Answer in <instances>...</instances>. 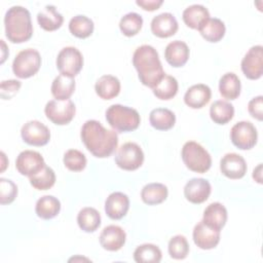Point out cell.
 Wrapping results in <instances>:
<instances>
[{
  "mask_svg": "<svg viewBox=\"0 0 263 263\" xmlns=\"http://www.w3.org/2000/svg\"><path fill=\"white\" fill-rule=\"evenodd\" d=\"M232 144L240 150L252 149L258 140V133L255 125L250 121H238L230 130Z\"/></svg>",
  "mask_w": 263,
  "mask_h": 263,
  "instance_id": "obj_10",
  "label": "cell"
},
{
  "mask_svg": "<svg viewBox=\"0 0 263 263\" xmlns=\"http://www.w3.org/2000/svg\"><path fill=\"white\" fill-rule=\"evenodd\" d=\"M106 120L115 132L127 133L139 127L141 117L134 108L114 104L106 110Z\"/></svg>",
  "mask_w": 263,
  "mask_h": 263,
  "instance_id": "obj_4",
  "label": "cell"
},
{
  "mask_svg": "<svg viewBox=\"0 0 263 263\" xmlns=\"http://www.w3.org/2000/svg\"><path fill=\"white\" fill-rule=\"evenodd\" d=\"M75 79L74 77L66 76L63 74L58 75L51 83V95L59 101H65L70 99L75 90Z\"/></svg>",
  "mask_w": 263,
  "mask_h": 263,
  "instance_id": "obj_26",
  "label": "cell"
},
{
  "mask_svg": "<svg viewBox=\"0 0 263 263\" xmlns=\"http://www.w3.org/2000/svg\"><path fill=\"white\" fill-rule=\"evenodd\" d=\"M77 223L84 232H95L101 225V215L95 208H83L77 215Z\"/></svg>",
  "mask_w": 263,
  "mask_h": 263,
  "instance_id": "obj_31",
  "label": "cell"
},
{
  "mask_svg": "<svg viewBox=\"0 0 263 263\" xmlns=\"http://www.w3.org/2000/svg\"><path fill=\"white\" fill-rule=\"evenodd\" d=\"M95 90L101 99L112 100L120 92V81L113 75H103L97 80Z\"/></svg>",
  "mask_w": 263,
  "mask_h": 263,
  "instance_id": "obj_24",
  "label": "cell"
},
{
  "mask_svg": "<svg viewBox=\"0 0 263 263\" xmlns=\"http://www.w3.org/2000/svg\"><path fill=\"white\" fill-rule=\"evenodd\" d=\"M253 178L257 183L262 184V163H259L258 166L253 171Z\"/></svg>",
  "mask_w": 263,
  "mask_h": 263,
  "instance_id": "obj_45",
  "label": "cell"
},
{
  "mask_svg": "<svg viewBox=\"0 0 263 263\" xmlns=\"http://www.w3.org/2000/svg\"><path fill=\"white\" fill-rule=\"evenodd\" d=\"M151 32L159 38H167L175 35L179 25L171 12H162L155 15L151 21Z\"/></svg>",
  "mask_w": 263,
  "mask_h": 263,
  "instance_id": "obj_18",
  "label": "cell"
},
{
  "mask_svg": "<svg viewBox=\"0 0 263 263\" xmlns=\"http://www.w3.org/2000/svg\"><path fill=\"white\" fill-rule=\"evenodd\" d=\"M39 26L45 31H55L63 25L64 17L53 5H46L37 14Z\"/></svg>",
  "mask_w": 263,
  "mask_h": 263,
  "instance_id": "obj_25",
  "label": "cell"
},
{
  "mask_svg": "<svg viewBox=\"0 0 263 263\" xmlns=\"http://www.w3.org/2000/svg\"><path fill=\"white\" fill-rule=\"evenodd\" d=\"M133 65L138 72L140 82L150 88H153L165 75L158 52L149 44H143L135 50Z\"/></svg>",
  "mask_w": 263,
  "mask_h": 263,
  "instance_id": "obj_2",
  "label": "cell"
},
{
  "mask_svg": "<svg viewBox=\"0 0 263 263\" xmlns=\"http://www.w3.org/2000/svg\"><path fill=\"white\" fill-rule=\"evenodd\" d=\"M21 82L15 79L3 80L0 85V95L3 100L11 99L21 88Z\"/></svg>",
  "mask_w": 263,
  "mask_h": 263,
  "instance_id": "obj_42",
  "label": "cell"
},
{
  "mask_svg": "<svg viewBox=\"0 0 263 263\" xmlns=\"http://www.w3.org/2000/svg\"><path fill=\"white\" fill-rule=\"evenodd\" d=\"M65 166L72 172H81L86 166V157L85 155L76 149H69L65 152L63 158Z\"/></svg>",
  "mask_w": 263,
  "mask_h": 263,
  "instance_id": "obj_40",
  "label": "cell"
},
{
  "mask_svg": "<svg viewBox=\"0 0 263 263\" xmlns=\"http://www.w3.org/2000/svg\"><path fill=\"white\" fill-rule=\"evenodd\" d=\"M40 53L33 48L21 50L12 62L13 74L18 78H30L34 76L40 69Z\"/></svg>",
  "mask_w": 263,
  "mask_h": 263,
  "instance_id": "obj_6",
  "label": "cell"
},
{
  "mask_svg": "<svg viewBox=\"0 0 263 263\" xmlns=\"http://www.w3.org/2000/svg\"><path fill=\"white\" fill-rule=\"evenodd\" d=\"M129 209V198L123 192H112L105 201V212L112 220L122 219Z\"/></svg>",
  "mask_w": 263,
  "mask_h": 263,
  "instance_id": "obj_19",
  "label": "cell"
},
{
  "mask_svg": "<svg viewBox=\"0 0 263 263\" xmlns=\"http://www.w3.org/2000/svg\"><path fill=\"white\" fill-rule=\"evenodd\" d=\"M168 254L173 259L176 260H183L187 257L189 253V243L187 238L184 235L178 234L173 236L167 246Z\"/></svg>",
  "mask_w": 263,
  "mask_h": 263,
  "instance_id": "obj_39",
  "label": "cell"
},
{
  "mask_svg": "<svg viewBox=\"0 0 263 263\" xmlns=\"http://www.w3.org/2000/svg\"><path fill=\"white\" fill-rule=\"evenodd\" d=\"M80 137L85 148L98 158L109 157L118 145L117 133L114 129H107L95 119L83 123Z\"/></svg>",
  "mask_w": 263,
  "mask_h": 263,
  "instance_id": "obj_1",
  "label": "cell"
},
{
  "mask_svg": "<svg viewBox=\"0 0 263 263\" xmlns=\"http://www.w3.org/2000/svg\"><path fill=\"white\" fill-rule=\"evenodd\" d=\"M179 84L175 77L171 75H164L162 79L152 88L154 96L163 101H167L173 99L178 92Z\"/></svg>",
  "mask_w": 263,
  "mask_h": 263,
  "instance_id": "obj_35",
  "label": "cell"
},
{
  "mask_svg": "<svg viewBox=\"0 0 263 263\" xmlns=\"http://www.w3.org/2000/svg\"><path fill=\"white\" fill-rule=\"evenodd\" d=\"M55 63L61 74L75 77L83 67V57L76 47L67 46L58 53Z\"/></svg>",
  "mask_w": 263,
  "mask_h": 263,
  "instance_id": "obj_8",
  "label": "cell"
},
{
  "mask_svg": "<svg viewBox=\"0 0 263 263\" xmlns=\"http://www.w3.org/2000/svg\"><path fill=\"white\" fill-rule=\"evenodd\" d=\"M211 97V88L206 84L198 83L190 86L186 90L184 95V102L192 109H200L210 102Z\"/></svg>",
  "mask_w": 263,
  "mask_h": 263,
  "instance_id": "obj_21",
  "label": "cell"
},
{
  "mask_svg": "<svg viewBox=\"0 0 263 263\" xmlns=\"http://www.w3.org/2000/svg\"><path fill=\"white\" fill-rule=\"evenodd\" d=\"M182 160L187 168L192 172L203 174L212 165L210 153L197 142L188 141L184 144L181 152Z\"/></svg>",
  "mask_w": 263,
  "mask_h": 263,
  "instance_id": "obj_5",
  "label": "cell"
},
{
  "mask_svg": "<svg viewBox=\"0 0 263 263\" xmlns=\"http://www.w3.org/2000/svg\"><path fill=\"white\" fill-rule=\"evenodd\" d=\"M190 50L188 45L181 40L170 42L164 49L165 61L175 68L183 67L189 59Z\"/></svg>",
  "mask_w": 263,
  "mask_h": 263,
  "instance_id": "obj_20",
  "label": "cell"
},
{
  "mask_svg": "<svg viewBox=\"0 0 263 263\" xmlns=\"http://www.w3.org/2000/svg\"><path fill=\"white\" fill-rule=\"evenodd\" d=\"M46 117L57 125H65L72 121L76 113L75 104L70 100H51L46 103L44 108Z\"/></svg>",
  "mask_w": 263,
  "mask_h": 263,
  "instance_id": "obj_9",
  "label": "cell"
},
{
  "mask_svg": "<svg viewBox=\"0 0 263 263\" xmlns=\"http://www.w3.org/2000/svg\"><path fill=\"white\" fill-rule=\"evenodd\" d=\"M241 71L251 80L261 78L263 74V47L262 45L252 46L241 60Z\"/></svg>",
  "mask_w": 263,
  "mask_h": 263,
  "instance_id": "obj_12",
  "label": "cell"
},
{
  "mask_svg": "<svg viewBox=\"0 0 263 263\" xmlns=\"http://www.w3.org/2000/svg\"><path fill=\"white\" fill-rule=\"evenodd\" d=\"M45 165L42 155L33 150L22 151L15 159V167L23 176L31 177L40 172Z\"/></svg>",
  "mask_w": 263,
  "mask_h": 263,
  "instance_id": "obj_13",
  "label": "cell"
},
{
  "mask_svg": "<svg viewBox=\"0 0 263 263\" xmlns=\"http://www.w3.org/2000/svg\"><path fill=\"white\" fill-rule=\"evenodd\" d=\"M17 195V186L8 179H0V202L1 204L11 203Z\"/></svg>",
  "mask_w": 263,
  "mask_h": 263,
  "instance_id": "obj_41",
  "label": "cell"
},
{
  "mask_svg": "<svg viewBox=\"0 0 263 263\" xmlns=\"http://www.w3.org/2000/svg\"><path fill=\"white\" fill-rule=\"evenodd\" d=\"M182 18L186 26L198 30L210 18V12L201 4H192L184 9Z\"/></svg>",
  "mask_w": 263,
  "mask_h": 263,
  "instance_id": "obj_23",
  "label": "cell"
},
{
  "mask_svg": "<svg viewBox=\"0 0 263 263\" xmlns=\"http://www.w3.org/2000/svg\"><path fill=\"white\" fill-rule=\"evenodd\" d=\"M162 0H137L136 4L140 7H142L144 10L148 11H154L158 9L162 5Z\"/></svg>",
  "mask_w": 263,
  "mask_h": 263,
  "instance_id": "obj_44",
  "label": "cell"
},
{
  "mask_svg": "<svg viewBox=\"0 0 263 263\" xmlns=\"http://www.w3.org/2000/svg\"><path fill=\"white\" fill-rule=\"evenodd\" d=\"M240 80L233 72L225 73L219 80V91L224 99L235 100L240 95Z\"/></svg>",
  "mask_w": 263,
  "mask_h": 263,
  "instance_id": "obj_28",
  "label": "cell"
},
{
  "mask_svg": "<svg viewBox=\"0 0 263 263\" xmlns=\"http://www.w3.org/2000/svg\"><path fill=\"white\" fill-rule=\"evenodd\" d=\"M211 191L212 186L208 180L202 178H192L184 187V196L189 202L199 204L209 198Z\"/></svg>",
  "mask_w": 263,
  "mask_h": 263,
  "instance_id": "obj_15",
  "label": "cell"
},
{
  "mask_svg": "<svg viewBox=\"0 0 263 263\" xmlns=\"http://www.w3.org/2000/svg\"><path fill=\"white\" fill-rule=\"evenodd\" d=\"M149 121L151 126L157 130H168L176 123V115L170 109L156 108L150 112Z\"/></svg>",
  "mask_w": 263,
  "mask_h": 263,
  "instance_id": "obj_29",
  "label": "cell"
},
{
  "mask_svg": "<svg viewBox=\"0 0 263 263\" xmlns=\"http://www.w3.org/2000/svg\"><path fill=\"white\" fill-rule=\"evenodd\" d=\"M30 184L37 190H48L55 183L54 171L45 165L40 172L29 177Z\"/></svg>",
  "mask_w": 263,
  "mask_h": 263,
  "instance_id": "obj_38",
  "label": "cell"
},
{
  "mask_svg": "<svg viewBox=\"0 0 263 263\" xmlns=\"http://www.w3.org/2000/svg\"><path fill=\"white\" fill-rule=\"evenodd\" d=\"M21 136L25 143L31 146H44L50 140L49 128L38 120L26 122L21 129Z\"/></svg>",
  "mask_w": 263,
  "mask_h": 263,
  "instance_id": "obj_11",
  "label": "cell"
},
{
  "mask_svg": "<svg viewBox=\"0 0 263 263\" xmlns=\"http://www.w3.org/2000/svg\"><path fill=\"white\" fill-rule=\"evenodd\" d=\"M5 36L12 43H23L31 39L33 25L30 11L20 5L8 8L4 16Z\"/></svg>",
  "mask_w": 263,
  "mask_h": 263,
  "instance_id": "obj_3",
  "label": "cell"
},
{
  "mask_svg": "<svg viewBox=\"0 0 263 263\" xmlns=\"http://www.w3.org/2000/svg\"><path fill=\"white\" fill-rule=\"evenodd\" d=\"M168 194L167 187L161 183H149L141 191V198L148 205H155L163 202Z\"/></svg>",
  "mask_w": 263,
  "mask_h": 263,
  "instance_id": "obj_27",
  "label": "cell"
},
{
  "mask_svg": "<svg viewBox=\"0 0 263 263\" xmlns=\"http://www.w3.org/2000/svg\"><path fill=\"white\" fill-rule=\"evenodd\" d=\"M263 97L257 96L253 98L248 104V111L252 117L262 121L263 119Z\"/></svg>",
  "mask_w": 263,
  "mask_h": 263,
  "instance_id": "obj_43",
  "label": "cell"
},
{
  "mask_svg": "<svg viewBox=\"0 0 263 263\" xmlns=\"http://www.w3.org/2000/svg\"><path fill=\"white\" fill-rule=\"evenodd\" d=\"M61 211V202L60 200L52 195H44L40 197L35 205L36 215L43 219L49 220L58 216Z\"/></svg>",
  "mask_w": 263,
  "mask_h": 263,
  "instance_id": "obj_30",
  "label": "cell"
},
{
  "mask_svg": "<svg viewBox=\"0 0 263 263\" xmlns=\"http://www.w3.org/2000/svg\"><path fill=\"white\" fill-rule=\"evenodd\" d=\"M99 240L103 249L110 252H115L124 246L126 233L120 226L108 225L102 230Z\"/></svg>",
  "mask_w": 263,
  "mask_h": 263,
  "instance_id": "obj_17",
  "label": "cell"
},
{
  "mask_svg": "<svg viewBox=\"0 0 263 263\" xmlns=\"http://www.w3.org/2000/svg\"><path fill=\"white\" fill-rule=\"evenodd\" d=\"M202 222L209 227L221 231L227 222V210L221 202H212L203 211Z\"/></svg>",
  "mask_w": 263,
  "mask_h": 263,
  "instance_id": "obj_22",
  "label": "cell"
},
{
  "mask_svg": "<svg viewBox=\"0 0 263 263\" xmlns=\"http://www.w3.org/2000/svg\"><path fill=\"white\" fill-rule=\"evenodd\" d=\"M143 26V17L137 12H128L124 14L119 22V29L126 37L137 35Z\"/></svg>",
  "mask_w": 263,
  "mask_h": 263,
  "instance_id": "obj_37",
  "label": "cell"
},
{
  "mask_svg": "<svg viewBox=\"0 0 263 263\" xmlns=\"http://www.w3.org/2000/svg\"><path fill=\"white\" fill-rule=\"evenodd\" d=\"M211 119L217 124H226L234 116V107L227 101H215L210 107Z\"/></svg>",
  "mask_w": 263,
  "mask_h": 263,
  "instance_id": "obj_32",
  "label": "cell"
},
{
  "mask_svg": "<svg viewBox=\"0 0 263 263\" xmlns=\"http://www.w3.org/2000/svg\"><path fill=\"white\" fill-rule=\"evenodd\" d=\"M194 243L201 250H212L220 241V231L205 225L202 220L197 223L192 232Z\"/></svg>",
  "mask_w": 263,
  "mask_h": 263,
  "instance_id": "obj_16",
  "label": "cell"
},
{
  "mask_svg": "<svg viewBox=\"0 0 263 263\" xmlns=\"http://www.w3.org/2000/svg\"><path fill=\"white\" fill-rule=\"evenodd\" d=\"M115 162L121 170L136 171L144 162V152L137 143L126 142L117 149Z\"/></svg>",
  "mask_w": 263,
  "mask_h": 263,
  "instance_id": "obj_7",
  "label": "cell"
},
{
  "mask_svg": "<svg viewBox=\"0 0 263 263\" xmlns=\"http://www.w3.org/2000/svg\"><path fill=\"white\" fill-rule=\"evenodd\" d=\"M200 35L209 42H218L225 35V24L217 17H210L199 29Z\"/></svg>",
  "mask_w": 263,
  "mask_h": 263,
  "instance_id": "obj_33",
  "label": "cell"
},
{
  "mask_svg": "<svg viewBox=\"0 0 263 263\" xmlns=\"http://www.w3.org/2000/svg\"><path fill=\"white\" fill-rule=\"evenodd\" d=\"M161 257L160 249L152 243H143L134 252V260L138 263H159Z\"/></svg>",
  "mask_w": 263,
  "mask_h": 263,
  "instance_id": "obj_36",
  "label": "cell"
},
{
  "mask_svg": "<svg viewBox=\"0 0 263 263\" xmlns=\"http://www.w3.org/2000/svg\"><path fill=\"white\" fill-rule=\"evenodd\" d=\"M93 22L83 14H77L69 22V31L73 36L80 39L89 37L93 32Z\"/></svg>",
  "mask_w": 263,
  "mask_h": 263,
  "instance_id": "obj_34",
  "label": "cell"
},
{
  "mask_svg": "<svg viewBox=\"0 0 263 263\" xmlns=\"http://www.w3.org/2000/svg\"><path fill=\"white\" fill-rule=\"evenodd\" d=\"M248 166L245 158L237 153H226L220 161L221 173L232 180L241 179L247 173Z\"/></svg>",
  "mask_w": 263,
  "mask_h": 263,
  "instance_id": "obj_14",
  "label": "cell"
}]
</instances>
